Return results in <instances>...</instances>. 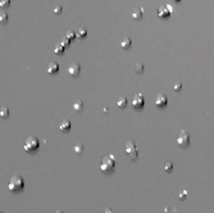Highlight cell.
Segmentation results:
<instances>
[{
	"label": "cell",
	"mask_w": 214,
	"mask_h": 213,
	"mask_svg": "<svg viewBox=\"0 0 214 213\" xmlns=\"http://www.w3.org/2000/svg\"><path fill=\"white\" fill-rule=\"evenodd\" d=\"M55 213H64L63 211H56Z\"/></svg>",
	"instance_id": "f1b7e54d"
},
{
	"label": "cell",
	"mask_w": 214,
	"mask_h": 213,
	"mask_svg": "<svg viewBox=\"0 0 214 213\" xmlns=\"http://www.w3.org/2000/svg\"><path fill=\"white\" fill-rule=\"evenodd\" d=\"M105 213H116L114 211H112L111 208H106L105 211Z\"/></svg>",
	"instance_id": "83f0119b"
},
{
	"label": "cell",
	"mask_w": 214,
	"mask_h": 213,
	"mask_svg": "<svg viewBox=\"0 0 214 213\" xmlns=\"http://www.w3.org/2000/svg\"><path fill=\"white\" fill-rule=\"evenodd\" d=\"M83 150H84V146H83V144H80V143L76 144L74 145V147H73V151H74V152L78 153V154L82 153Z\"/></svg>",
	"instance_id": "ac0fdd59"
},
{
	"label": "cell",
	"mask_w": 214,
	"mask_h": 213,
	"mask_svg": "<svg viewBox=\"0 0 214 213\" xmlns=\"http://www.w3.org/2000/svg\"><path fill=\"white\" fill-rule=\"evenodd\" d=\"M39 147V141L36 137H30L24 143L23 148L25 152H33Z\"/></svg>",
	"instance_id": "3957f363"
},
{
	"label": "cell",
	"mask_w": 214,
	"mask_h": 213,
	"mask_svg": "<svg viewBox=\"0 0 214 213\" xmlns=\"http://www.w3.org/2000/svg\"><path fill=\"white\" fill-rule=\"evenodd\" d=\"M172 167H173V165H172V164L171 162H166L163 165V169L165 172H169L170 171H172Z\"/></svg>",
	"instance_id": "ffe728a7"
},
{
	"label": "cell",
	"mask_w": 214,
	"mask_h": 213,
	"mask_svg": "<svg viewBox=\"0 0 214 213\" xmlns=\"http://www.w3.org/2000/svg\"><path fill=\"white\" fill-rule=\"evenodd\" d=\"M190 142H191V137L189 133L185 130H181L176 138V143L180 147H186L190 144Z\"/></svg>",
	"instance_id": "277c9868"
},
{
	"label": "cell",
	"mask_w": 214,
	"mask_h": 213,
	"mask_svg": "<svg viewBox=\"0 0 214 213\" xmlns=\"http://www.w3.org/2000/svg\"><path fill=\"white\" fill-rule=\"evenodd\" d=\"M167 97L165 94H159L158 97H156L154 104H155V105L157 107L162 108V107H165L167 104Z\"/></svg>",
	"instance_id": "ba28073f"
},
{
	"label": "cell",
	"mask_w": 214,
	"mask_h": 213,
	"mask_svg": "<svg viewBox=\"0 0 214 213\" xmlns=\"http://www.w3.org/2000/svg\"><path fill=\"white\" fill-rule=\"evenodd\" d=\"M75 35L78 37H79V38H84V37L87 36V31L84 28L80 27L79 29H78V31L76 32Z\"/></svg>",
	"instance_id": "4fadbf2b"
},
{
	"label": "cell",
	"mask_w": 214,
	"mask_h": 213,
	"mask_svg": "<svg viewBox=\"0 0 214 213\" xmlns=\"http://www.w3.org/2000/svg\"><path fill=\"white\" fill-rule=\"evenodd\" d=\"M11 5V0H0V7L6 8Z\"/></svg>",
	"instance_id": "7402d4cb"
},
{
	"label": "cell",
	"mask_w": 214,
	"mask_h": 213,
	"mask_svg": "<svg viewBox=\"0 0 214 213\" xmlns=\"http://www.w3.org/2000/svg\"><path fill=\"white\" fill-rule=\"evenodd\" d=\"M8 19H9V16L6 12H1L0 13V23H5L8 21Z\"/></svg>",
	"instance_id": "d6986e66"
},
{
	"label": "cell",
	"mask_w": 214,
	"mask_h": 213,
	"mask_svg": "<svg viewBox=\"0 0 214 213\" xmlns=\"http://www.w3.org/2000/svg\"><path fill=\"white\" fill-rule=\"evenodd\" d=\"M0 213H3V212H2V211H0Z\"/></svg>",
	"instance_id": "4dcf8cb0"
},
{
	"label": "cell",
	"mask_w": 214,
	"mask_h": 213,
	"mask_svg": "<svg viewBox=\"0 0 214 213\" xmlns=\"http://www.w3.org/2000/svg\"><path fill=\"white\" fill-rule=\"evenodd\" d=\"M135 71L139 74L143 73V71H144V65H143V64H140V63L137 64L135 66Z\"/></svg>",
	"instance_id": "44dd1931"
},
{
	"label": "cell",
	"mask_w": 214,
	"mask_h": 213,
	"mask_svg": "<svg viewBox=\"0 0 214 213\" xmlns=\"http://www.w3.org/2000/svg\"><path fill=\"white\" fill-rule=\"evenodd\" d=\"M9 115L10 111L8 108H6V107L1 108V110H0V117H1V118L5 119V118H7V117H9Z\"/></svg>",
	"instance_id": "2e32d148"
},
{
	"label": "cell",
	"mask_w": 214,
	"mask_h": 213,
	"mask_svg": "<svg viewBox=\"0 0 214 213\" xmlns=\"http://www.w3.org/2000/svg\"><path fill=\"white\" fill-rule=\"evenodd\" d=\"M68 72L71 77H77L80 73V65L78 63H72L68 68Z\"/></svg>",
	"instance_id": "9c48e42d"
},
{
	"label": "cell",
	"mask_w": 214,
	"mask_h": 213,
	"mask_svg": "<svg viewBox=\"0 0 214 213\" xmlns=\"http://www.w3.org/2000/svg\"><path fill=\"white\" fill-rule=\"evenodd\" d=\"M64 51H65V48L62 46V45H58V46H56V48H55V50H54V53L55 54H61V53H63L64 52Z\"/></svg>",
	"instance_id": "603a6c76"
},
{
	"label": "cell",
	"mask_w": 214,
	"mask_h": 213,
	"mask_svg": "<svg viewBox=\"0 0 214 213\" xmlns=\"http://www.w3.org/2000/svg\"><path fill=\"white\" fill-rule=\"evenodd\" d=\"M158 17L161 18V19H165V18H168L171 16V10L169 9L167 5H161L159 8L158 9Z\"/></svg>",
	"instance_id": "52a82bcc"
},
{
	"label": "cell",
	"mask_w": 214,
	"mask_h": 213,
	"mask_svg": "<svg viewBox=\"0 0 214 213\" xmlns=\"http://www.w3.org/2000/svg\"><path fill=\"white\" fill-rule=\"evenodd\" d=\"M61 11H62V7H61L60 5L59 6H57V7H55L54 8V10H53V12L55 14H57V15H58V14L60 13Z\"/></svg>",
	"instance_id": "4316f807"
},
{
	"label": "cell",
	"mask_w": 214,
	"mask_h": 213,
	"mask_svg": "<svg viewBox=\"0 0 214 213\" xmlns=\"http://www.w3.org/2000/svg\"><path fill=\"white\" fill-rule=\"evenodd\" d=\"M117 105H118V108H121V109L122 108H125V107L127 105V99H126V97H120V98L118 100V102H117Z\"/></svg>",
	"instance_id": "e0dca14e"
},
{
	"label": "cell",
	"mask_w": 214,
	"mask_h": 213,
	"mask_svg": "<svg viewBox=\"0 0 214 213\" xmlns=\"http://www.w3.org/2000/svg\"><path fill=\"white\" fill-rule=\"evenodd\" d=\"M75 37H76V35H75V32H73L72 31H68L67 32H66V38H68L69 40H71V39H74Z\"/></svg>",
	"instance_id": "cb8c5ba5"
},
{
	"label": "cell",
	"mask_w": 214,
	"mask_h": 213,
	"mask_svg": "<svg viewBox=\"0 0 214 213\" xmlns=\"http://www.w3.org/2000/svg\"><path fill=\"white\" fill-rule=\"evenodd\" d=\"M126 152L130 157L131 159L135 160L138 158V150L137 144L133 141H129L126 144Z\"/></svg>",
	"instance_id": "5b68a950"
},
{
	"label": "cell",
	"mask_w": 214,
	"mask_h": 213,
	"mask_svg": "<svg viewBox=\"0 0 214 213\" xmlns=\"http://www.w3.org/2000/svg\"><path fill=\"white\" fill-rule=\"evenodd\" d=\"M115 168V158L112 155H107L102 158L99 169L104 173H109Z\"/></svg>",
	"instance_id": "6da1fadb"
},
{
	"label": "cell",
	"mask_w": 214,
	"mask_h": 213,
	"mask_svg": "<svg viewBox=\"0 0 214 213\" xmlns=\"http://www.w3.org/2000/svg\"><path fill=\"white\" fill-rule=\"evenodd\" d=\"M144 96L140 93L136 94L134 97L131 99V106L134 109H141L144 107Z\"/></svg>",
	"instance_id": "8992f818"
},
{
	"label": "cell",
	"mask_w": 214,
	"mask_h": 213,
	"mask_svg": "<svg viewBox=\"0 0 214 213\" xmlns=\"http://www.w3.org/2000/svg\"><path fill=\"white\" fill-rule=\"evenodd\" d=\"M132 18L136 20H139L143 18V11L141 9H137L132 12Z\"/></svg>",
	"instance_id": "9a60e30c"
},
{
	"label": "cell",
	"mask_w": 214,
	"mask_h": 213,
	"mask_svg": "<svg viewBox=\"0 0 214 213\" xmlns=\"http://www.w3.org/2000/svg\"><path fill=\"white\" fill-rule=\"evenodd\" d=\"M174 1H176V2H179L180 0H174Z\"/></svg>",
	"instance_id": "f546056e"
},
{
	"label": "cell",
	"mask_w": 214,
	"mask_h": 213,
	"mask_svg": "<svg viewBox=\"0 0 214 213\" xmlns=\"http://www.w3.org/2000/svg\"><path fill=\"white\" fill-rule=\"evenodd\" d=\"M182 88H183V85H182V83H179V82H178V83H175V84H174V86H173V89H174L176 92H179V91H181Z\"/></svg>",
	"instance_id": "484cf974"
},
{
	"label": "cell",
	"mask_w": 214,
	"mask_h": 213,
	"mask_svg": "<svg viewBox=\"0 0 214 213\" xmlns=\"http://www.w3.org/2000/svg\"><path fill=\"white\" fill-rule=\"evenodd\" d=\"M24 187V181L20 176H13L11 177L8 183V189L11 192H19Z\"/></svg>",
	"instance_id": "7a4b0ae2"
},
{
	"label": "cell",
	"mask_w": 214,
	"mask_h": 213,
	"mask_svg": "<svg viewBox=\"0 0 214 213\" xmlns=\"http://www.w3.org/2000/svg\"><path fill=\"white\" fill-rule=\"evenodd\" d=\"M120 45L123 49H129L131 45V40L130 37H124L123 39L120 42Z\"/></svg>",
	"instance_id": "7c38bea8"
},
{
	"label": "cell",
	"mask_w": 214,
	"mask_h": 213,
	"mask_svg": "<svg viewBox=\"0 0 214 213\" xmlns=\"http://www.w3.org/2000/svg\"><path fill=\"white\" fill-rule=\"evenodd\" d=\"M58 127H59V129L62 131H68L71 129V122L68 119H63L59 123Z\"/></svg>",
	"instance_id": "30bf717a"
},
{
	"label": "cell",
	"mask_w": 214,
	"mask_h": 213,
	"mask_svg": "<svg viewBox=\"0 0 214 213\" xmlns=\"http://www.w3.org/2000/svg\"><path fill=\"white\" fill-rule=\"evenodd\" d=\"M59 70V65L56 63V62H52V63H50L48 67H47V71L50 73V74H54V73H57Z\"/></svg>",
	"instance_id": "8fae6325"
},
{
	"label": "cell",
	"mask_w": 214,
	"mask_h": 213,
	"mask_svg": "<svg viewBox=\"0 0 214 213\" xmlns=\"http://www.w3.org/2000/svg\"><path fill=\"white\" fill-rule=\"evenodd\" d=\"M69 45H70V40L68 38L65 37V38H63L61 40V45L64 47V48H65V46H68Z\"/></svg>",
	"instance_id": "d4e9b609"
},
{
	"label": "cell",
	"mask_w": 214,
	"mask_h": 213,
	"mask_svg": "<svg viewBox=\"0 0 214 213\" xmlns=\"http://www.w3.org/2000/svg\"><path fill=\"white\" fill-rule=\"evenodd\" d=\"M84 107V104L82 101H76V102L72 104V109L74 110L76 112H79L83 110Z\"/></svg>",
	"instance_id": "5bb4252c"
}]
</instances>
